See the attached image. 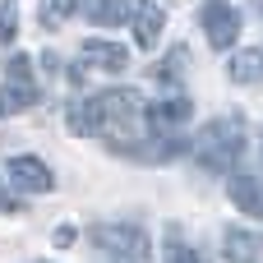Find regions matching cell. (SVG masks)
Returning <instances> with one entry per match:
<instances>
[{
    "instance_id": "cell-1",
    "label": "cell",
    "mask_w": 263,
    "mask_h": 263,
    "mask_svg": "<svg viewBox=\"0 0 263 263\" xmlns=\"http://www.w3.org/2000/svg\"><path fill=\"white\" fill-rule=\"evenodd\" d=\"M92 111H97V134L116 153H139V143L148 134V106H143L139 92L102 88V92H92Z\"/></svg>"
},
{
    "instance_id": "cell-2",
    "label": "cell",
    "mask_w": 263,
    "mask_h": 263,
    "mask_svg": "<svg viewBox=\"0 0 263 263\" xmlns=\"http://www.w3.org/2000/svg\"><path fill=\"white\" fill-rule=\"evenodd\" d=\"M240 153H245V120H236V116L208 120L203 134L194 139V157H199V166L213 171V176H231L236 162H240Z\"/></svg>"
},
{
    "instance_id": "cell-3",
    "label": "cell",
    "mask_w": 263,
    "mask_h": 263,
    "mask_svg": "<svg viewBox=\"0 0 263 263\" xmlns=\"http://www.w3.org/2000/svg\"><path fill=\"white\" fill-rule=\"evenodd\" d=\"M37 97H42V88H37V79H32V60H28L23 51L9 55L5 83H0V116H18V111L37 106Z\"/></svg>"
},
{
    "instance_id": "cell-4",
    "label": "cell",
    "mask_w": 263,
    "mask_h": 263,
    "mask_svg": "<svg viewBox=\"0 0 263 263\" xmlns=\"http://www.w3.org/2000/svg\"><path fill=\"white\" fill-rule=\"evenodd\" d=\"M92 240H97L102 254H111L116 263H143V259H148V236H143V227L106 222V227L92 231Z\"/></svg>"
},
{
    "instance_id": "cell-5",
    "label": "cell",
    "mask_w": 263,
    "mask_h": 263,
    "mask_svg": "<svg viewBox=\"0 0 263 263\" xmlns=\"http://www.w3.org/2000/svg\"><path fill=\"white\" fill-rule=\"evenodd\" d=\"M199 23H203V37H208L213 51H231L236 37H240V14H236L227 0H203Z\"/></svg>"
},
{
    "instance_id": "cell-6",
    "label": "cell",
    "mask_w": 263,
    "mask_h": 263,
    "mask_svg": "<svg viewBox=\"0 0 263 263\" xmlns=\"http://www.w3.org/2000/svg\"><path fill=\"white\" fill-rule=\"evenodd\" d=\"M9 185H14L18 194H51V190H55V176H51V166H46L42 157L23 153V157L9 162Z\"/></svg>"
},
{
    "instance_id": "cell-7",
    "label": "cell",
    "mask_w": 263,
    "mask_h": 263,
    "mask_svg": "<svg viewBox=\"0 0 263 263\" xmlns=\"http://www.w3.org/2000/svg\"><path fill=\"white\" fill-rule=\"evenodd\" d=\"M129 23H134V42H139L143 51H153V46H157V37H162L166 14H162L153 0H134V5H129Z\"/></svg>"
},
{
    "instance_id": "cell-8",
    "label": "cell",
    "mask_w": 263,
    "mask_h": 263,
    "mask_svg": "<svg viewBox=\"0 0 263 263\" xmlns=\"http://www.w3.org/2000/svg\"><path fill=\"white\" fill-rule=\"evenodd\" d=\"M231 203L250 217H263V176L259 171H231Z\"/></svg>"
},
{
    "instance_id": "cell-9",
    "label": "cell",
    "mask_w": 263,
    "mask_h": 263,
    "mask_svg": "<svg viewBox=\"0 0 263 263\" xmlns=\"http://www.w3.org/2000/svg\"><path fill=\"white\" fill-rule=\"evenodd\" d=\"M190 116H194L190 97H180V92H176L171 102H157V106L148 111V129H153V134H176V129H180Z\"/></svg>"
},
{
    "instance_id": "cell-10",
    "label": "cell",
    "mask_w": 263,
    "mask_h": 263,
    "mask_svg": "<svg viewBox=\"0 0 263 263\" xmlns=\"http://www.w3.org/2000/svg\"><path fill=\"white\" fill-rule=\"evenodd\" d=\"M79 55H83V65H97V69H111V74H120V69L129 65V51H125V46L97 42V37H88V42L79 46Z\"/></svg>"
},
{
    "instance_id": "cell-11",
    "label": "cell",
    "mask_w": 263,
    "mask_h": 263,
    "mask_svg": "<svg viewBox=\"0 0 263 263\" xmlns=\"http://www.w3.org/2000/svg\"><path fill=\"white\" fill-rule=\"evenodd\" d=\"M222 254L227 263H259V236L245 227H227L222 231Z\"/></svg>"
},
{
    "instance_id": "cell-12",
    "label": "cell",
    "mask_w": 263,
    "mask_h": 263,
    "mask_svg": "<svg viewBox=\"0 0 263 263\" xmlns=\"http://www.w3.org/2000/svg\"><path fill=\"white\" fill-rule=\"evenodd\" d=\"M129 5L134 0H83V18L97 23V28H116L129 18Z\"/></svg>"
},
{
    "instance_id": "cell-13",
    "label": "cell",
    "mask_w": 263,
    "mask_h": 263,
    "mask_svg": "<svg viewBox=\"0 0 263 263\" xmlns=\"http://www.w3.org/2000/svg\"><path fill=\"white\" fill-rule=\"evenodd\" d=\"M227 74H231L236 83H263V46H245V51H236L231 65H227Z\"/></svg>"
},
{
    "instance_id": "cell-14",
    "label": "cell",
    "mask_w": 263,
    "mask_h": 263,
    "mask_svg": "<svg viewBox=\"0 0 263 263\" xmlns=\"http://www.w3.org/2000/svg\"><path fill=\"white\" fill-rule=\"evenodd\" d=\"M69 129L74 134H97V111H92V97H79L69 106Z\"/></svg>"
},
{
    "instance_id": "cell-15",
    "label": "cell",
    "mask_w": 263,
    "mask_h": 263,
    "mask_svg": "<svg viewBox=\"0 0 263 263\" xmlns=\"http://www.w3.org/2000/svg\"><path fill=\"white\" fill-rule=\"evenodd\" d=\"M166 263H208V259H203V254L180 236V227H176V231H171V240H166Z\"/></svg>"
},
{
    "instance_id": "cell-16",
    "label": "cell",
    "mask_w": 263,
    "mask_h": 263,
    "mask_svg": "<svg viewBox=\"0 0 263 263\" xmlns=\"http://www.w3.org/2000/svg\"><path fill=\"white\" fill-rule=\"evenodd\" d=\"M18 32V0H0V42H14Z\"/></svg>"
},
{
    "instance_id": "cell-17",
    "label": "cell",
    "mask_w": 263,
    "mask_h": 263,
    "mask_svg": "<svg viewBox=\"0 0 263 263\" xmlns=\"http://www.w3.org/2000/svg\"><path fill=\"white\" fill-rule=\"evenodd\" d=\"M69 14H74V0H42V23H46V28L65 23Z\"/></svg>"
},
{
    "instance_id": "cell-18",
    "label": "cell",
    "mask_w": 263,
    "mask_h": 263,
    "mask_svg": "<svg viewBox=\"0 0 263 263\" xmlns=\"http://www.w3.org/2000/svg\"><path fill=\"white\" fill-rule=\"evenodd\" d=\"M51 240H55V245H60V250H69V245H74V240H79V236H74V227H69V222H65V227H55V236H51Z\"/></svg>"
},
{
    "instance_id": "cell-19",
    "label": "cell",
    "mask_w": 263,
    "mask_h": 263,
    "mask_svg": "<svg viewBox=\"0 0 263 263\" xmlns=\"http://www.w3.org/2000/svg\"><path fill=\"white\" fill-rule=\"evenodd\" d=\"M0 208H5V213H14V208H18V203H14V199H5V194H0Z\"/></svg>"
}]
</instances>
